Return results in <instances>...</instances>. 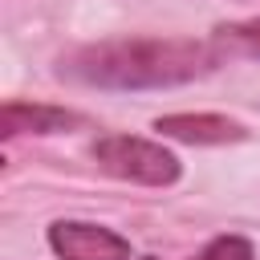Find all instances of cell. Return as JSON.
<instances>
[{"label":"cell","instance_id":"6da1fadb","mask_svg":"<svg viewBox=\"0 0 260 260\" xmlns=\"http://www.w3.org/2000/svg\"><path fill=\"white\" fill-rule=\"evenodd\" d=\"M219 65L215 41L195 37H130V41H98L65 53L57 73L77 85L98 89H167L207 77Z\"/></svg>","mask_w":260,"mask_h":260},{"label":"cell","instance_id":"7a4b0ae2","mask_svg":"<svg viewBox=\"0 0 260 260\" xmlns=\"http://www.w3.org/2000/svg\"><path fill=\"white\" fill-rule=\"evenodd\" d=\"M89 154L98 158V167L106 175L142 183V187H171L183 175L179 158L167 146H158L150 138H134V134H102Z\"/></svg>","mask_w":260,"mask_h":260},{"label":"cell","instance_id":"3957f363","mask_svg":"<svg viewBox=\"0 0 260 260\" xmlns=\"http://www.w3.org/2000/svg\"><path fill=\"white\" fill-rule=\"evenodd\" d=\"M49 248L61 260H134L126 236L85 219H57L49 228Z\"/></svg>","mask_w":260,"mask_h":260},{"label":"cell","instance_id":"277c9868","mask_svg":"<svg viewBox=\"0 0 260 260\" xmlns=\"http://www.w3.org/2000/svg\"><path fill=\"white\" fill-rule=\"evenodd\" d=\"M154 130L187 146H228L248 138V126H240L228 114H162L154 118Z\"/></svg>","mask_w":260,"mask_h":260},{"label":"cell","instance_id":"5b68a950","mask_svg":"<svg viewBox=\"0 0 260 260\" xmlns=\"http://www.w3.org/2000/svg\"><path fill=\"white\" fill-rule=\"evenodd\" d=\"M81 126V114L65 106H45V102H4L0 110V138H20V134H61Z\"/></svg>","mask_w":260,"mask_h":260},{"label":"cell","instance_id":"8992f818","mask_svg":"<svg viewBox=\"0 0 260 260\" xmlns=\"http://www.w3.org/2000/svg\"><path fill=\"white\" fill-rule=\"evenodd\" d=\"M219 41L232 45V49H240V53H248V57H260V16L223 24V28H219Z\"/></svg>","mask_w":260,"mask_h":260},{"label":"cell","instance_id":"52a82bcc","mask_svg":"<svg viewBox=\"0 0 260 260\" xmlns=\"http://www.w3.org/2000/svg\"><path fill=\"white\" fill-rule=\"evenodd\" d=\"M195 260H252V240H244V236H215Z\"/></svg>","mask_w":260,"mask_h":260}]
</instances>
